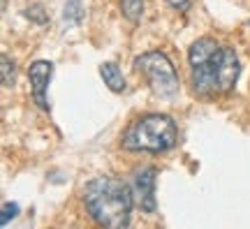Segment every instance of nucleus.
Masks as SVG:
<instances>
[{
	"label": "nucleus",
	"instance_id": "f257e3e1",
	"mask_svg": "<svg viewBox=\"0 0 250 229\" xmlns=\"http://www.w3.org/2000/svg\"><path fill=\"white\" fill-rule=\"evenodd\" d=\"M83 206L100 227L123 229L132 220V187L114 176H98L83 187Z\"/></svg>",
	"mask_w": 250,
	"mask_h": 229
},
{
	"label": "nucleus",
	"instance_id": "f03ea898",
	"mask_svg": "<svg viewBox=\"0 0 250 229\" xmlns=\"http://www.w3.org/2000/svg\"><path fill=\"white\" fill-rule=\"evenodd\" d=\"M176 139H179V130L171 116L146 114L130 123V127L123 132L121 144L125 150H134V153H165L176 146Z\"/></svg>",
	"mask_w": 250,
	"mask_h": 229
},
{
	"label": "nucleus",
	"instance_id": "7ed1b4c3",
	"mask_svg": "<svg viewBox=\"0 0 250 229\" xmlns=\"http://www.w3.org/2000/svg\"><path fill=\"white\" fill-rule=\"evenodd\" d=\"M220 46L213 37H199L197 42L190 44L188 51V62H190V81L197 95L213 97L220 95L218 86V53Z\"/></svg>",
	"mask_w": 250,
	"mask_h": 229
},
{
	"label": "nucleus",
	"instance_id": "20e7f679",
	"mask_svg": "<svg viewBox=\"0 0 250 229\" xmlns=\"http://www.w3.org/2000/svg\"><path fill=\"white\" fill-rule=\"evenodd\" d=\"M134 70L142 72L148 79L151 88L155 90V95L160 97H171L179 90V74L174 70L171 61L167 58V53L162 51H146L142 56L134 58Z\"/></svg>",
	"mask_w": 250,
	"mask_h": 229
},
{
	"label": "nucleus",
	"instance_id": "39448f33",
	"mask_svg": "<svg viewBox=\"0 0 250 229\" xmlns=\"http://www.w3.org/2000/svg\"><path fill=\"white\" fill-rule=\"evenodd\" d=\"M155 167H139L134 171L132 178V197L134 204L142 208L144 213L153 215L155 208H158V202H155Z\"/></svg>",
	"mask_w": 250,
	"mask_h": 229
},
{
	"label": "nucleus",
	"instance_id": "423d86ee",
	"mask_svg": "<svg viewBox=\"0 0 250 229\" xmlns=\"http://www.w3.org/2000/svg\"><path fill=\"white\" fill-rule=\"evenodd\" d=\"M239 74H241L239 56L232 46L223 44L220 53H218V86H220V93H229L236 79H239Z\"/></svg>",
	"mask_w": 250,
	"mask_h": 229
},
{
	"label": "nucleus",
	"instance_id": "0eeeda50",
	"mask_svg": "<svg viewBox=\"0 0 250 229\" xmlns=\"http://www.w3.org/2000/svg\"><path fill=\"white\" fill-rule=\"evenodd\" d=\"M51 74H54V65L49 61H35L30 67H28V79H30L33 97H35L37 106L44 109V111H49V104H46V88H49Z\"/></svg>",
	"mask_w": 250,
	"mask_h": 229
},
{
	"label": "nucleus",
	"instance_id": "6e6552de",
	"mask_svg": "<svg viewBox=\"0 0 250 229\" xmlns=\"http://www.w3.org/2000/svg\"><path fill=\"white\" fill-rule=\"evenodd\" d=\"M100 77L104 79V83L109 86V90H114V93H123L125 90L123 72L118 70L116 62H102V65H100Z\"/></svg>",
	"mask_w": 250,
	"mask_h": 229
},
{
	"label": "nucleus",
	"instance_id": "1a4fd4ad",
	"mask_svg": "<svg viewBox=\"0 0 250 229\" xmlns=\"http://www.w3.org/2000/svg\"><path fill=\"white\" fill-rule=\"evenodd\" d=\"M121 12L130 23H137L144 14V0H121Z\"/></svg>",
	"mask_w": 250,
	"mask_h": 229
},
{
	"label": "nucleus",
	"instance_id": "9d476101",
	"mask_svg": "<svg viewBox=\"0 0 250 229\" xmlns=\"http://www.w3.org/2000/svg\"><path fill=\"white\" fill-rule=\"evenodd\" d=\"M62 17H65L67 23H81V19H83V5H81V0H67Z\"/></svg>",
	"mask_w": 250,
	"mask_h": 229
},
{
	"label": "nucleus",
	"instance_id": "9b49d317",
	"mask_svg": "<svg viewBox=\"0 0 250 229\" xmlns=\"http://www.w3.org/2000/svg\"><path fill=\"white\" fill-rule=\"evenodd\" d=\"M2 65H0V70H2V86L9 88V86H14V62L9 61L7 53H2Z\"/></svg>",
	"mask_w": 250,
	"mask_h": 229
},
{
	"label": "nucleus",
	"instance_id": "f8f14e48",
	"mask_svg": "<svg viewBox=\"0 0 250 229\" xmlns=\"http://www.w3.org/2000/svg\"><path fill=\"white\" fill-rule=\"evenodd\" d=\"M17 213H19V204L5 202L2 204V218H0V222H2V225H7L9 218H17Z\"/></svg>",
	"mask_w": 250,
	"mask_h": 229
},
{
	"label": "nucleus",
	"instance_id": "ddd939ff",
	"mask_svg": "<svg viewBox=\"0 0 250 229\" xmlns=\"http://www.w3.org/2000/svg\"><path fill=\"white\" fill-rule=\"evenodd\" d=\"M26 17L33 19V21H37V23H44V21H46V12L40 7V5H33V7H28Z\"/></svg>",
	"mask_w": 250,
	"mask_h": 229
},
{
	"label": "nucleus",
	"instance_id": "4468645a",
	"mask_svg": "<svg viewBox=\"0 0 250 229\" xmlns=\"http://www.w3.org/2000/svg\"><path fill=\"white\" fill-rule=\"evenodd\" d=\"M167 5L174 9H179V12H188V9H190V0H167Z\"/></svg>",
	"mask_w": 250,
	"mask_h": 229
},
{
	"label": "nucleus",
	"instance_id": "2eb2a0df",
	"mask_svg": "<svg viewBox=\"0 0 250 229\" xmlns=\"http://www.w3.org/2000/svg\"><path fill=\"white\" fill-rule=\"evenodd\" d=\"M246 28H248V33H250V23H248V26H246Z\"/></svg>",
	"mask_w": 250,
	"mask_h": 229
}]
</instances>
